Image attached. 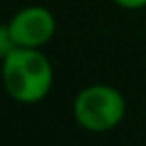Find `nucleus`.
Instances as JSON below:
<instances>
[{
  "label": "nucleus",
  "mask_w": 146,
  "mask_h": 146,
  "mask_svg": "<svg viewBox=\"0 0 146 146\" xmlns=\"http://www.w3.org/2000/svg\"><path fill=\"white\" fill-rule=\"evenodd\" d=\"M52 80V64L38 48H14L2 60L4 88L16 102L36 104L44 100Z\"/></svg>",
  "instance_id": "f257e3e1"
},
{
  "label": "nucleus",
  "mask_w": 146,
  "mask_h": 146,
  "mask_svg": "<svg viewBox=\"0 0 146 146\" xmlns=\"http://www.w3.org/2000/svg\"><path fill=\"white\" fill-rule=\"evenodd\" d=\"M14 48H16V44L12 40V34H10L8 24H0V58L4 60Z\"/></svg>",
  "instance_id": "20e7f679"
},
{
  "label": "nucleus",
  "mask_w": 146,
  "mask_h": 146,
  "mask_svg": "<svg viewBox=\"0 0 146 146\" xmlns=\"http://www.w3.org/2000/svg\"><path fill=\"white\" fill-rule=\"evenodd\" d=\"M16 48H40L56 32V20L44 6H28L18 10L8 22Z\"/></svg>",
  "instance_id": "7ed1b4c3"
},
{
  "label": "nucleus",
  "mask_w": 146,
  "mask_h": 146,
  "mask_svg": "<svg viewBox=\"0 0 146 146\" xmlns=\"http://www.w3.org/2000/svg\"><path fill=\"white\" fill-rule=\"evenodd\" d=\"M114 4H118L120 8H126V10H140L146 6V0H114Z\"/></svg>",
  "instance_id": "39448f33"
},
{
  "label": "nucleus",
  "mask_w": 146,
  "mask_h": 146,
  "mask_svg": "<svg viewBox=\"0 0 146 146\" xmlns=\"http://www.w3.org/2000/svg\"><path fill=\"white\" fill-rule=\"evenodd\" d=\"M76 122L88 132L114 130L126 116V100L108 84H92L78 92L72 104Z\"/></svg>",
  "instance_id": "f03ea898"
}]
</instances>
